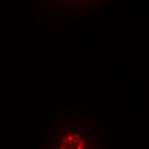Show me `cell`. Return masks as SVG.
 I'll return each mask as SVG.
<instances>
[{"label": "cell", "instance_id": "1", "mask_svg": "<svg viewBox=\"0 0 149 149\" xmlns=\"http://www.w3.org/2000/svg\"><path fill=\"white\" fill-rule=\"evenodd\" d=\"M58 149H93V147L84 135L71 131L63 136Z\"/></svg>", "mask_w": 149, "mask_h": 149}, {"label": "cell", "instance_id": "2", "mask_svg": "<svg viewBox=\"0 0 149 149\" xmlns=\"http://www.w3.org/2000/svg\"><path fill=\"white\" fill-rule=\"evenodd\" d=\"M78 1H80V0H78Z\"/></svg>", "mask_w": 149, "mask_h": 149}]
</instances>
